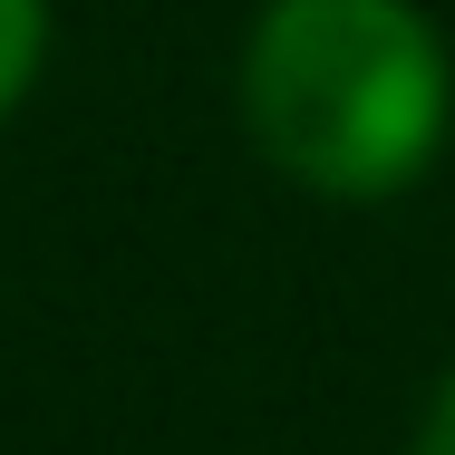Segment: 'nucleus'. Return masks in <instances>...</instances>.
Returning <instances> with one entry per match:
<instances>
[{
    "instance_id": "1",
    "label": "nucleus",
    "mask_w": 455,
    "mask_h": 455,
    "mask_svg": "<svg viewBox=\"0 0 455 455\" xmlns=\"http://www.w3.org/2000/svg\"><path fill=\"white\" fill-rule=\"evenodd\" d=\"M243 116L291 184L378 204L436 165L455 68L417 0H272L243 49Z\"/></svg>"
},
{
    "instance_id": "2",
    "label": "nucleus",
    "mask_w": 455,
    "mask_h": 455,
    "mask_svg": "<svg viewBox=\"0 0 455 455\" xmlns=\"http://www.w3.org/2000/svg\"><path fill=\"white\" fill-rule=\"evenodd\" d=\"M39 59H49V0H0V116L29 97Z\"/></svg>"
},
{
    "instance_id": "3",
    "label": "nucleus",
    "mask_w": 455,
    "mask_h": 455,
    "mask_svg": "<svg viewBox=\"0 0 455 455\" xmlns=\"http://www.w3.org/2000/svg\"><path fill=\"white\" fill-rule=\"evenodd\" d=\"M417 455H455V368L436 378V397H427V417H417Z\"/></svg>"
}]
</instances>
